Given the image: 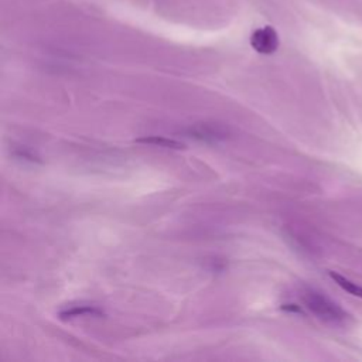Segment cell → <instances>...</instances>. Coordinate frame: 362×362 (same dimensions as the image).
<instances>
[{"label":"cell","mask_w":362,"mask_h":362,"mask_svg":"<svg viewBox=\"0 0 362 362\" xmlns=\"http://www.w3.org/2000/svg\"><path fill=\"white\" fill-rule=\"evenodd\" d=\"M303 301L305 307L320 320L329 322V324H342L346 318L345 311L331 301L324 294L315 291V290H305L303 293Z\"/></svg>","instance_id":"6da1fadb"},{"label":"cell","mask_w":362,"mask_h":362,"mask_svg":"<svg viewBox=\"0 0 362 362\" xmlns=\"http://www.w3.org/2000/svg\"><path fill=\"white\" fill-rule=\"evenodd\" d=\"M250 44L260 54H273L279 47V37L272 27H263L252 34Z\"/></svg>","instance_id":"7a4b0ae2"},{"label":"cell","mask_w":362,"mask_h":362,"mask_svg":"<svg viewBox=\"0 0 362 362\" xmlns=\"http://www.w3.org/2000/svg\"><path fill=\"white\" fill-rule=\"evenodd\" d=\"M188 136L198 140H222L226 137V132L219 126L214 124H197L188 130Z\"/></svg>","instance_id":"3957f363"},{"label":"cell","mask_w":362,"mask_h":362,"mask_svg":"<svg viewBox=\"0 0 362 362\" xmlns=\"http://www.w3.org/2000/svg\"><path fill=\"white\" fill-rule=\"evenodd\" d=\"M136 143L148 144V146H154V147H163V148H173V150H180V148L185 147L181 141H177V140L168 139V137H163V136L140 137V139H136Z\"/></svg>","instance_id":"277c9868"},{"label":"cell","mask_w":362,"mask_h":362,"mask_svg":"<svg viewBox=\"0 0 362 362\" xmlns=\"http://www.w3.org/2000/svg\"><path fill=\"white\" fill-rule=\"evenodd\" d=\"M83 315L100 317V315H103V311L93 305H79V307L66 308L59 313L61 318H75V317H83Z\"/></svg>","instance_id":"5b68a950"},{"label":"cell","mask_w":362,"mask_h":362,"mask_svg":"<svg viewBox=\"0 0 362 362\" xmlns=\"http://www.w3.org/2000/svg\"><path fill=\"white\" fill-rule=\"evenodd\" d=\"M329 276L342 290H345L346 293H349V294H352L355 297H361L362 298V286H358L356 283L348 280L346 277H344L342 274H339L337 272H329Z\"/></svg>","instance_id":"8992f818"}]
</instances>
